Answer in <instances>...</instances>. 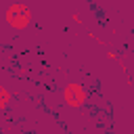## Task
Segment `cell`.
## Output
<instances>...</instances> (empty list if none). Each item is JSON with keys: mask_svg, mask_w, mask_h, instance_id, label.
<instances>
[{"mask_svg": "<svg viewBox=\"0 0 134 134\" xmlns=\"http://www.w3.org/2000/svg\"><path fill=\"white\" fill-rule=\"evenodd\" d=\"M4 19H6V23H8L13 29H25V27L31 23V10H29L23 2H13V4L6 8Z\"/></svg>", "mask_w": 134, "mask_h": 134, "instance_id": "6da1fadb", "label": "cell"}, {"mask_svg": "<svg viewBox=\"0 0 134 134\" xmlns=\"http://www.w3.org/2000/svg\"><path fill=\"white\" fill-rule=\"evenodd\" d=\"M86 98H88V94H86V90H84L82 84L71 82V84H67V86L63 88V100H65L67 107L77 109V107H82V105L86 103Z\"/></svg>", "mask_w": 134, "mask_h": 134, "instance_id": "7a4b0ae2", "label": "cell"}, {"mask_svg": "<svg viewBox=\"0 0 134 134\" xmlns=\"http://www.w3.org/2000/svg\"><path fill=\"white\" fill-rule=\"evenodd\" d=\"M8 103H10V92L0 84V109H4Z\"/></svg>", "mask_w": 134, "mask_h": 134, "instance_id": "3957f363", "label": "cell"}]
</instances>
